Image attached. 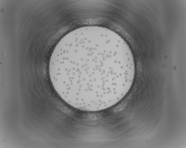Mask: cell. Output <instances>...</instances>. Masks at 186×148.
<instances>
[{
  "instance_id": "6da1fadb",
  "label": "cell",
  "mask_w": 186,
  "mask_h": 148,
  "mask_svg": "<svg viewBox=\"0 0 186 148\" xmlns=\"http://www.w3.org/2000/svg\"><path fill=\"white\" fill-rule=\"evenodd\" d=\"M49 73L65 102L75 108L95 112L124 97L133 84L135 67L130 49L117 34L88 26L72 31L58 43Z\"/></svg>"
}]
</instances>
